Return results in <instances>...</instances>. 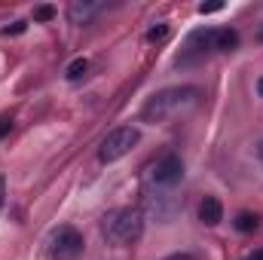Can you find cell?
I'll return each instance as SVG.
<instances>
[{"instance_id": "1", "label": "cell", "mask_w": 263, "mask_h": 260, "mask_svg": "<svg viewBox=\"0 0 263 260\" xmlns=\"http://www.w3.org/2000/svg\"><path fill=\"white\" fill-rule=\"evenodd\" d=\"M196 95H199L196 86H168V89L156 92L153 98H147V104L141 107V120L144 123H165L168 117L196 104Z\"/></svg>"}, {"instance_id": "2", "label": "cell", "mask_w": 263, "mask_h": 260, "mask_svg": "<svg viewBox=\"0 0 263 260\" xmlns=\"http://www.w3.org/2000/svg\"><path fill=\"white\" fill-rule=\"evenodd\" d=\"M144 233V211L141 208H117L101 220V236L110 245H135Z\"/></svg>"}, {"instance_id": "3", "label": "cell", "mask_w": 263, "mask_h": 260, "mask_svg": "<svg viewBox=\"0 0 263 260\" xmlns=\"http://www.w3.org/2000/svg\"><path fill=\"white\" fill-rule=\"evenodd\" d=\"M184 178V159L178 153H165L162 159H156L147 175H144V187L153 190H175V184H181Z\"/></svg>"}, {"instance_id": "4", "label": "cell", "mask_w": 263, "mask_h": 260, "mask_svg": "<svg viewBox=\"0 0 263 260\" xmlns=\"http://www.w3.org/2000/svg\"><path fill=\"white\" fill-rule=\"evenodd\" d=\"M83 236H80V230H73V227H59V230H52L49 233V242H46V254L49 260H77L83 254Z\"/></svg>"}, {"instance_id": "5", "label": "cell", "mask_w": 263, "mask_h": 260, "mask_svg": "<svg viewBox=\"0 0 263 260\" xmlns=\"http://www.w3.org/2000/svg\"><path fill=\"white\" fill-rule=\"evenodd\" d=\"M138 141H141V132L135 129V126H120V129H114L104 141H101L98 159H101V162H117V159H123V156L129 153Z\"/></svg>"}, {"instance_id": "6", "label": "cell", "mask_w": 263, "mask_h": 260, "mask_svg": "<svg viewBox=\"0 0 263 260\" xmlns=\"http://www.w3.org/2000/svg\"><path fill=\"white\" fill-rule=\"evenodd\" d=\"M184 49H187V52H193L196 59H205L208 52H217V31H214V28H202V31H193Z\"/></svg>"}, {"instance_id": "7", "label": "cell", "mask_w": 263, "mask_h": 260, "mask_svg": "<svg viewBox=\"0 0 263 260\" xmlns=\"http://www.w3.org/2000/svg\"><path fill=\"white\" fill-rule=\"evenodd\" d=\"M98 12H101V0H70L67 6V18L73 25H89Z\"/></svg>"}, {"instance_id": "8", "label": "cell", "mask_w": 263, "mask_h": 260, "mask_svg": "<svg viewBox=\"0 0 263 260\" xmlns=\"http://www.w3.org/2000/svg\"><path fill=\"white\" fill-rule=\"evenodd\" d=\"M199 220H202L205 227H217V224L223 220V205H220L217 196H205V199H202V205H199Z\"/></svg>"}, {"instance_id": "9", "label": "cell", "mask_w": 263, "mask_h": 260, "mask_svg": "<svg viewBox=\"0 0 263 260\" xmlns=\"http://www.w3.org/2000/svg\"><path fill=\"white\" fill-rule=\"evenodd\" d=\"M239 46V34L233 28H220L217 31V52H233Z\"/></svg>"}, {"instance_id": "10", "label": "cell", "mask_w": 263, "mask_h": 260, "mask_svg": "<svg viewBox=\"0 0 263 260\" xmlns=\"http://www.w3.org/2000/svg\"><path fill=\"white\" fill-rule=\"evenodd\" d=\"M89 73V59H73L70 65H67V70H65V77L70 80V83H77V80H83Z\"/></svg>"}, {"instance_id": "11", "label": "cell", "mask_w": 263, "mask_h": 260, "mask_svg": "<svg viewBox=\"0 0 263 260\" xmlns=\"http://www.w3.org/2000/svg\"><path fill=\"white\" fill-rule=\"evenodd\" d=\"M257 224H260V217H257V214H251V211H242V214L236 217V230H242V233L257 230Z\"/></svg>"}, {"instance_id": "12", "label": "cell", "mask_w": 263, "mask_h": 260, "mask_svg": "<svg viewBox=\"0 0 263 260\" xmlns=\"http://www.w3.org/2000/svg\"><path fill=\"white\" fill-rule=\"evenodd\" d=\"M162 40H168V25H153L147 31V43H162Z\"/></svg>"}, {"instance_id": "13", "label": "cell", "mask_w": 263, "mask_h": 260, "mask_svg": "<svg viewBox=\"0 0 263 260\" xmlns=\"http://www.w3.org/2000/svg\"><path fill=\"white\" fill-rule=\"evenodd\" d=\"M52 12H55L52 6H40V9H34V18L37 22H46V18H52Z\"/></svg>"}, {"instance_id": "14", "label": "cell", "mask_w": 263, "mask_h": 260, "mask_svg": "<svg viewBox=\"0 0 263 260\" xmlns=\"http://www.w3.org/2000/svg\"><path fill=\"white\" fill-rule=\"evenodd\" d=\"M220 9H223V3H202V6H199L202 15H211V12H220Z\"/></svg>"}, {"instance_id": "15", "label": "cell", "mask_w": 263, "mask_h": 260, "mask_svg": "<svg viewBox=\"0 0 263 260\" xmlns=\"http://www.w3.org/2000/svg\"><path fill=\"white\" fill-rule=\"evenodd\" d=\"M12 129V117H9V114H3V117H0V138H6V132Z\"/></svg>"}, {"instance_id": "16", "label": "cell", "mask_w": 263, "mask_h": 260, "mask_svg": "<svg viewBox=\"0 0 263 260\" xmlns=\"http://www.w3.org/2000/svg\"><path fill=\"white\" fill-rule=\"evenodd\" d=\"M22 31H25V22H15V25H9L3 34H22Z\"/></svg>"}, {"instance_id": "17", "label": "cell", "mask_w": 263, "mask_h": 260, "mask_svg": "<svg viewBox=\"0 0 263 260\" xmlns=\"http://www.w3.org/2000/svg\"><path fill=\"white\" fill-rule=\"evenodd\" d=\"M162 260H196L193 254H168V257H162Z\"/></svg>"}, {"instance_id": "18", "label": "cell", "mask_w": 263, "mask_h": 260, "mask_svg": "<svg viewBox=\"0 0 263 260\" xmlns=\"http://www.w3.org/2000/svg\"><path fill=\"white\" fill-rule=\"evenodd\" d=\"M245 260H263V248H257V251H251V254H248Z\"/></svg>"}, {"instance_id": "19", "label": "cell", "mask_w": 263, "mask_h": 260, "mask_svg": "<svg viewBox=\"0 0 263 260\" xmlns=\"http://www.w3.org/2000/svg\"><path fill=\"white\" fill-rule=\"evenodd\" d=\"M3 196H6V181L0 178V208H3Z\"/></svg>"}, {"instance_id": "20", "label": "cell", "mask_w": 263, "mask_h": 260, "mask_svg": "<svg viewBox=\"0 0 263 260\" xmlns=\"http://www.w3.org/2000/svg\"><path fill=\"white\" fill-rule=\"evenodd\" d=\"M257 92H260V98H263V77L257 80Z\"/></svg>"}, {"instance_id": "21", "label": "cell", "mask_w": 263, "mask_h": 260, "mask_svg": "<svg viewBox=\"0 0 263 260\" xmlns=\"http://www.w3.org/2000/svg\"><path fill=\"white\" fill-rule=\"evenodd\" d=\"M260 159H263V141H260Z\"/></svg>"}]
</instances>
